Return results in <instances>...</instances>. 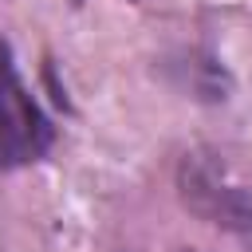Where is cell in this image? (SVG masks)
I'll return each mask as SVG.
<instances>
[{"label": "cell", "mask_w": 252, "mask_h": 252, "mask_svg": "<svg viewBox=\"0 0 252 252\" xmlns=\"http://www.w3.org/2000/svg\"><path fill=\"white\" fill-rule=\"evenodd\" d=\"M51 146V122L16 75L12 51L0 39V169L28 165Z\"/></svg>", "instance_id": "1"}]
</instances>
